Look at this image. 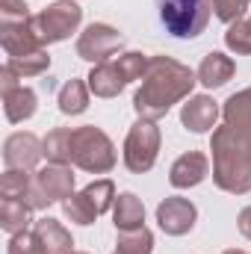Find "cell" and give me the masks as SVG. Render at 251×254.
<instances>
[{"label": "cell", "mask_w": 251, "mask_h": 254, "mask_svg": "<svg viewBox=\"0 0 251 254\" xmlns=\"http://www.w3.org/2000/svg\"><path fill=\"white\" fill-rule=\"evenodd\" d=\"M195 83H198V74L189 65L178 63L172 57H151V65L142 77V86L133 95V110L139 119L157 122L175 104L192 98Z\"/></svg>", "instance_id": "1"}, {"label": "cell", "mask_w": 251, "mask_h": 254, "mask_svg": "<svg viewBox=\"0 0 251 254\" xmlns=\"http://www.w3.org/2000/svg\"><path fill=\"white\" fill-rule=\"evenodd\" d=\"M210 151H213V184L231 195L251 192V127H216Z\"/></svg>", "instance_id": "2"}, {"label": "cell", "mask_w": 251, "mask_h": 254, "mask_svg": "<svg viewBox=\"0 0 251 254\" xmlns=\"http://www.w3.org/2000/svg\"><path fill=\"white\" fill-rule=\"evenodd\" d=\"M116 145L95 125H83L71 130V166L89 175H107L116 169Z\"/></svg>", "instance_id": "3"}, {"label": "cell", "mask_w": 251, "mask_h": 254, "mask_svg": "<svg viewBox=\"0 0 251 254\" xmlns=\"http://www.w3.org/2000/svg\"><path fill=\"white\" fill-rule=\"evenodd\" d=\"M160 21L175 39H195L207 30L213 3L210 0H157Z\"/></svg>", "instance_id": "4"}, {"label": "cell", "mask_w": 251, "mask_h": 254, "mask_svg": "<svg viewBox=\"0 0 251 254\" xmlns=\"http://www.w3.org/2000/svg\"><path fill=\"white\" fill-rule=\"evenodd\" d=\"M80 21H83V9L77 6V0H57V3H51L48 9H42L39 15L30 18L33 33L42 45L65 42L71 33H77Z\"/></svg>", "instance_id": "5"}, {"label": "cell", "mask_w": 251, "mask_h": 254, "mask_svg": "<svg viewBox=\"0 0 251 254\" xmlns=\"http://www.w3.org/2000/svg\"><path fill=\"white\" fill-rule=\"evenodd\" d=\"M160 154V127L148 119H139L127 130L125 139V166L133 175H145L154 169Z\"/></svg>", "instance_id": "6"}, {"label": "cell", "mask_w": 251, "mask_h": 254, "mask_svg": "<svg viewBox=\"0 0 251 254\" xmlns=\"http://www.w3.org/2000/svg\"><path fill=\"white\" fill-rule=\"evenodd\" d=\"M71 195H74V172H71V166L48 163L45 169L33 172V192H30V207L33 210H48L51 204L65 201Z\"/></svg>", "instance_id": "7"}, {"label": "cell", "mask_w": 251, "mask_h": 254, "mask_svg": "<svg viewBox=\"0 0 251 254\" xmlns=\"http://www.w3.org/2000/svg\"><path fill=\"white\" fill-rule=\"evenodd\" d=\"M125 48V36L110 24H89L77 39V57L92 65L110 63L113 54Z\"/></svg>", "instance_id": "8"}, {"label": "cell", "mask_w": 251, "mask_h": 254, "mask_svg": "<svg viewBox=\"0 0 251 254\" xmlns=\"http://www.w3.org/2000/svg\"><path fill=\"white\" fill-rule=\"evenodd\" d=\"M157 222L160 228L169 234V237H184L195 228L198 222V210L189 198H181V195H169L166 201L157 204Z\"/></svg>", "instance_id": "9"}, {"label": "cell", "mask_w": 251, "mask_h": 254, "mask_svg": "<svg viewBox=\"0 0 251 254\" xmlns=\"http://www.w3.org/2000/svg\"><path fill=\"white\" fill-rule=\"evenodd\" d=\"M42 157H45V145H42V139L36 133H12L3 142V163H6V169L33 172Z\"/></svg>", "instance_id": "10"}, {"label": "cell", "mask_w": 251, "mask_h": 254, "mask_svg": "<svg viewBox=\"0 0 251 254\" xmlns=\"http://www.w3.org/2000/svg\"><path fill=\"white\" fill-rule=\"evenodd\" d=\"M219 116H222V110L210 95H192L181 110V125L192 133H210L219 122Z\"/></svg>", "instance_id": "11"}, {"label": "cell", "mask_w": 251, "mask_h": 254, "mask_svg": "<svg viewBox=\"0 0 251 254\" xmlns=\"http://www.w3.org/2000/svg\"><path fill=\"white\" fill-rule=\"evenodd\" d=\"M207 175H210V160H207V154H201V151H187L184 157H178V160L172 163L169 184H172L175 190H192V187H198Z\"/></svg>", "instance_id": "12"}, {"label": "cell", "mask_w": 251, "mask_h": 254, "mask_svg": "<svg viewBox=\"0 0 251 254\" xmlns=\"http://www.w3.org/2000/svg\"><path fill=\"white\" fill-rule=\"evenodd\" d=\"M0 45L9 57H24V54H33V51H42L45 45L36 39L33 33V24L30 21H21V24H0Z\"/></svg>", "instance_id": "13"}, {"label": "cell", "mask_w": 251, "mask_h": 254, "mask_svg": "<svg viewBox=\"0 0 251 254\" xmlns=\"http://www.w3.org/2000/svg\"><path fill=\"white\" fill-rule=\"evenodd\" d=\"M86 83H89V92L95 98H119L127 86V77L116 63H101L89 71Z\"/></svg>", "instance_id": "14"}, {"label": "cell", "mask_w": 251, "mask_h": 254, "mask_svg": "<svg viewBox=\"0 0 251 254\" xmlns=\"http://www.w3.org/2000/svg\"><path fill=\"white\" fill-rule=\"evenodd\" d=\"M198 83L204 86V89H219V86H225L228 80H234V74H237V65L231 57H225L222 51H210L201 65H198Z\"/></svg>", "instance_id": "15"}, {"label": "cell", "mask_w": 251, "mask_h": 254, "mask_svg": "<svg viewBox=\"0 0 251 254\" xmlns=\"http://www.w3.org/2000/svg\"><path fill=\"white\" fill-rule=\"evenodd\" d=\"M33 234H36L39 243L48 249V254H71L74 252V237L65 231L63 222H57V219H51V216L39 219V222L33 225Z\"/></svg>", "instance_id": "16"}, {"label": "cell", "mask_w": 251, "mask_h": 254, "mask_svg": "<svg viewBox=\"0 0 251 254\" xmlns=\"http://www.w3.org/2000/svg\"><path fill=\"white\" fill-rule=\"evenodd\" d=\"M36 110H39V98L30 86H18L9 95H3V113H6V122H12V125L33 119Z\"/></svg>", "instance_id": "17"}, {"label": "cell", "mask_w": 251, "mask_h": 254, "mask_svg": "<svg viewBox=\"0 0 251 254\" xmlns=\"http://www.w3.org/2000/svg\"><path fill=\"white\" fill-rule=\"evenodd\" d=\"M113 222H116V231L145 228V204H142V198H136L133 192H122L116 198V207H113Z\"/></svg>", "instance_id": "18"}, {"label": "cell", "mask_w": 251, "mask_h": 254, "mask_svg": "<svg viewBox=\"0 0 251 254\" xmlns=\"http://www.w3.org/2000/svg\"><path fill=\"white\" fill-rule=\"evenodd\" d=\"M30 222H33V207L27 201H15V198H3L0 201V228L9 237L30 231Z\"/></svg>", "instance_id": "19"}, {"label": "cell", "mask_w": 251, "mask_h": 254, "mask_svg": "<svg viewBox=\"0 0 251 254\" xmlns=\"http://www.w3.org/2000/svg\"><path fill=\"white\" fill-rule=\"evenodd\" d=\"M57 104H60L63 116H80V113H86V107H89V83L80 80V77H71L60 89Z\"/></svg>", "instance_id": "20"}, {"label": "cell", "mask_w": 251, "mask_h": 254, "mask_svg": "<svg viewBox=\"0 0 251 254\" xmlns=\"http://www.w3.org/2000/svg\"><path fill=\"white\" fill-rule=\"evenodd\" d=\"M45 157L54 166H71V127H54L45 139Z\"/></svg>", "instance_id": "21"}, {"label": "cell", "mask_w": 251, "mask_h": 254, "mask_svg": "<svg viewBox=\"0 0 251 254\" xmlns=\"http://www.w3.org/2000/svg\"><path fill=\"white\" fill-rule=\"evenodd\" d=\"M222 119L231 127H251V86L231 95L222 107Z\"/></svg>", "instance_id": "22"}, {"label": "cell", "mask_w": 251, "mask_h": 254, "mask_svg": "<svg viewBox=\"0 0 251 254\" xmlns=\"http://www.w3.org/2000/svg\"><path fill=\"white\" fill-rule=\"evenodd\" d=\"M30 192H33V175L21 172V169H6L0 178V198H15V201H27L30 204Z\"/></svg>", "instance_id": "23"}, {"label": "cell", "mask_w": 251, "mask_h": 254, "mask_svg": "<svg viewBox=\"0 0 251 254\" xmlns=\"http://www.w3.org/2000/svg\"><path fill=\"white\" fill-rule=\"evenodd\" d=\"M63 213L74 222V225H83V228H86V225H95V222H98V216H101V213L95 210V204L86 198V192H83V190L74 192L71 198H65V201H63Z\"/></svg>", "instance_id": "24"}, {"label": "cell", "mask_w": 251, "mask_h": 254, "mask_svg": "<svg viewBox=\"0 0 251 254\" xmlns=\"http://www.w3.org/2000/svg\"><path fill=\"white\" fill-rule=\"evenodd\" d=\"M6 65L24 80V77H39V74H45L48 68H51V57H48V51L42 48V51H33V54H24V57H9Z\"/></svg>", "instance_id": "25"}, {"label": "cell", "mask_w": 251, "mask_h": 254, "mask_svg": "<svg viewBox=\"0 0 251 254\" xmlns=\"http://www.w3.org/2000/svg\"><path fill=\"white\" fill-rule=\"evenodd\" d=\"M119 249L113 254H151L154 252V234L148 228H136V231H119Z\"/></svg>", "instance_id": "26"}, {"label": "cell", "mask_w": 251, "mask_h": 254, "mask_svg": "<svg viewBox=\"0 0 251 254\" xmlns=\"http://www.w3.org/2000/svg\"><path fill=\"white\" fill-rule=\"evenodd\" d=\"M225 45H228V51H234L240 57H251V18H240L228 27Z\"/></svg>", "instance_id": "27"}, {"label": "cell", "mask_w": 251, "mask_h": 254, "mask_svg": "<svg viewBox=\"0 0 251 254\" xmlns=\"http://www.w3.org/2000/svg\"><path fill=\"white\" fill-rule=\"evenodd\" d=\"M83 192H86V198L95 204V210H98L101 216H104L107 210H113V207H116V198H119V195H116V184H113L110 178H101V181L89 184Z\"/></svg>", "instance_id": "28"}, {"label": "cell", "mask_w": 251, "mask_h": 254, "mask_svg": "<svg viewBox=\"0 0 251 254\" xmlns=\"http://www.w3.org/2000/svg\"><path fill=\"white\" fill-rule=\"evenodd\" d=\"M6 254H48V249L39 243V237H36L33 231H24V234L9 237Z\"/></svg>", "instance_id": "29"}, {"label": "cell", "mask_w": 251, "mask_h": 254, "mask_svg": "<svg viewBox=\"0 0 251 254\" xmlns=\"http://www.w3.org/2000/svg\"><path fill=\"white\" fill-rule=\"evenodd\" d=\"M30 18V6L24 0H0V24H21Z\"/></svg>", "instance_id": "30"}, {"label": "cell", "mask_w": 251, "mask_h": 254, "mask_svg": "<svg viewBox=\"0 0 251 254\" xmlns=\"http://www.w3.org/2000/svg\"><path fill=\"white\" fill-rule=\"evenodd\" d=\"M18 80H21V77H18L9 65H3V68H0V95H9L12 89H18V86H21Z\"/></svg>", "instance_id": "31"}, {"label": "cell", "mask_w": 251, "mask_h": 254, "mask_svg": "<svg viewBox=\"0 0 251 254\" xmlns=\"http://www.w3.org/2000/svg\"><path fill=\"white\" fill-rule=\"evenodd\" d=\"M237 225H240V234H243V237L251 243V207L240 210V219H237Z\"/></svg>", "instance_id": "32"}, {"label": "cell", "mask_w": 251, "mask_h": 254, "mask_svg": "<svg viewBox=\"0 0 251 254\" xmlns=\"http://www.w3.org/2000/svg\"><path fill=\"white\" fill-rule=\"evenodd\" d=\"M222 254H249V252H243V249H228V252H222Z\"/></svg>", "instance_id": "33"}, {"label": "cell", "mask_w": 251, "mask_h": 254, "mask_svg": "<svg viewBox=\"0 0 251 254\" xmlns=\"http://www.w3.org/2000/svg\"><path fill=\"white\" fill-rule=\"evenodd\" d=\"M71 254H89V252H71Z\"/></svg>", "instance_id": "34"}, {"label": "cell", "mask_w": 251, "mask_h": 254, "mask_svg": "<svg viewBox=\"0 0 251 254\" xmlns=\"http://www.w3.org/2000/svg\"><path fill=\"white\" fill-rule=\"evenodd\" d=\"M249 254H251V252H249Z\"/></svg>", "instance_id": "35"}]
</instances>
